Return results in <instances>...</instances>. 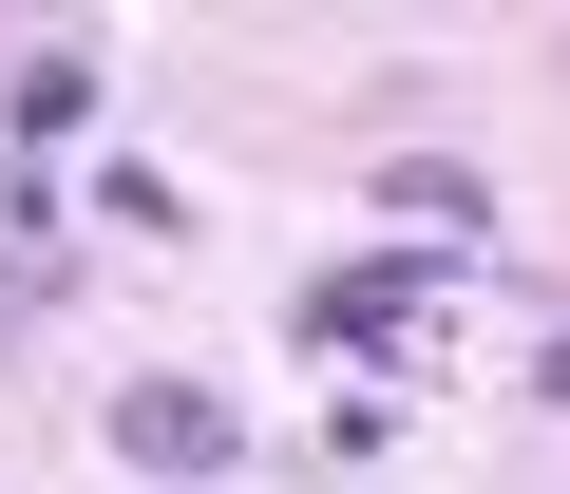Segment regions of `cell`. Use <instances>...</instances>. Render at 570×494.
<instances>
[{
	"mask_svg": "<svg viewBox=\"0 0 570 494\" xmlns=\"http://www.w3.org/2000/svg\"><path fill=\"white\" fill-rule=\"evenodd\" d=\"M115 456L134 475H247V399L228 381H115Z\"/></svg>",
	"mask_w": 570,
	"mask_h": 494,
	"instance_id": "1",
	"label": "cell"
},
{
	"mask_svg": "<svg viewBox=\"0 0 570 494\" xmlns=\"http://www.w3.org/2000/svg\"><path fill=\"white\" fill-rule=\"evenodd\" d=\"M305 343H324V362H419V343H438V267H400V247H381V267L305 286Z\"/></svg>",
	"mask_w": 570,
	"mask_h": 494,
	"instance_id": "2",
	"label": "cell"
},
{
	"mask_svg": "<svg viewBox=\"0 0 570 494\" xmlns=\"http://www.w3.org/2000/svg\"><path fill=\"white\" fill-rule=\"evenodd\" d=\"M381 247H400V267H475V247H494V171L400 152V171H381Z\"/></svg>",
	"mask_w": 570,
	"mask_h": 494,
	"instance_id": "3",
	"label": "cell"
},
{
	"mask_svg": "<svg viewBox=\"0 0 570 494\" xmlns=\"http://www.w3.org/2000/svg\"><path fill=\"white\" fill-rule=\"evenodd\" d=\"M96 96H115V77H96V39H39L20 77H0V152H20V171H39V152H58V134H77Z\"/></svg>",
	"mask_w": 570,
	"mask_h": 494,
	"instance_id": "4",
	"label": "cell"
},
{
	"mask_svg": "<svg viewBox=\"0 0 570 494\" xmlns=\"http://www.w3.org/2000/svg\"><path fill=\"white\" fill-rule=\"evenodd\" d=\"M532 399H551V418H570V324H551V343H532Z\"/></svg>",
	"mask_w": 570,
	"mask_h": 494,
	"instance_id": "5",
	"label": "cell"
}]
</instances>
